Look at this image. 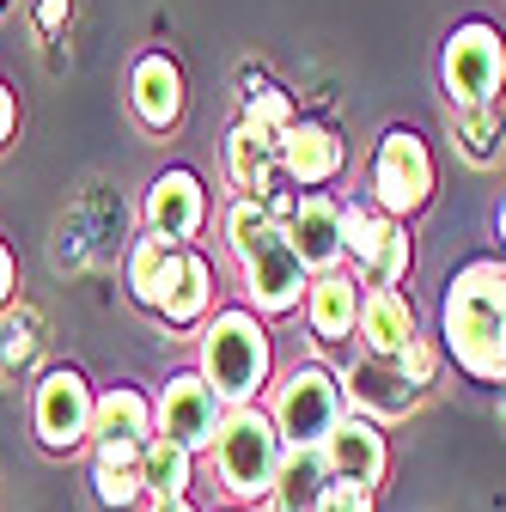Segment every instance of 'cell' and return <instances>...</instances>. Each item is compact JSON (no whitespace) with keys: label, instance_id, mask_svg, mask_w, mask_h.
I'll use <instances>...</instances> for the list:
<instances>
[{"label":"cell","instance_id":"cell-1","mask_svg":"<svg viewBox=\"0 0 506 512\" xmlns=\"http://www.w3.org/2000/svg\"><path fill=\"white\" fill-rule=\"evenodd\" d=\"M439 336H446L452 360L470 378L506 384V263L500 256H476L446 281Z\"/></svg>","mask_w":506,"mask_h":512},{"label":"cell","instance_id":"cell-2","mask_svg":"<svg viewBox=\"0 0 506 512\" xmlns=\"http://www.w3.org/2000/svg\"><path fill=\"white\" fill-rule=\"evenodd\" d=\"M226 244H232L238 269H244L250 305H257L263 317H281V311L305 305L311 269L299 263V250H293L287 226H275L263 202H244V196L232 202V214H226Z\"/></svg>","mask_w":506,"mask_h":512},{"label":"cell","instance_id":"cell-3","mask_svg":"<svg viewBox=\"0 0 506 512\" xmlns=\"http://www.w3.org/2000/svg\"><path fill=\"white\" fill-rule=\"evenodd\" d=\"M202 378L214 384V397L226 409L257 403L269 378V336L257 324V311H220L202 336Z\"/></svg>","mask_w":506,"mask_h":512},{"label":"cell","instance_id":"cell-4","mask_svg":"<svg viewBox=\"0 0 506 512\" xmlns=\"http://www.w3.org/2000/svg\"><path fill=\"white\" fill-rule=\"evenodd\" d=\"M281 458H287V439H281L275 415H263L257 403L226 409V421L214 433V464H220V482L238 500H263L281 476Z\"/></svg>","mask_w":506,"mask_h":512},{"label":"cell","instance_id":"cell-5","mask_svg":"<svg viewBox=\"0 0 506 512\" xmlns=\"http://www.w3.org/2000/svg\"><path fill=\"white\" fill-rule=\"evenodd\" d=\"M342 256H354L366 287H397L415 263V244H409V226L391 220L385 208L342 202Z\"/></svg>","mask_w":506,"mask_h":512},{"label":"cell","instance_id":"cell-6","mask_svg":"<svg viewBox=\"0 0 506 512\" xmlns=\"http://www.w3.org/2000/svg\"><path fill=\"white\" fill-rule=\"evenodd\" d=\"M433 196V153L415 128H385V141L372 153V208H385L391 220L421 214Z\"/></svg>","mask_w":506,"mask_h":512},{"label":"cell","instance_id":"cell-7","mask_svg":"<svg viewBox=\"0 0 506 512\" xmlns=\"http://www.w3.org/2000/svg\"><path fill=\"white\" fill-rule=\"evenodd\" d=\"M439 74H446V92H452V110H482L500 98L506 86V43L494 25L470 19L446 37V61H439Z\"/></svg>","mask_w":506,"mask_h":512},{"label":"cell","instance_id":"cell-8","mask_svg":"<svg viewBox=\"0 0 506 512\" xmlns=\"http://www.w3.org/2000/svg\"><path fill=\"white\" fill-rule=\"evenodd\" d=\"M342 403H348L342 397V378L330 366H293L287 384L275 391V409L269 415H275V427H281L287 445H324L336 433V421L348 415Z\"/></svg>","mask_w":506,"mask_h":512},{"label":"cell","instance_id":"cell-9","mask_svg":"<svg viewBox=\"0 0 506 512\" xmlns=\"http://www.w3.org/2000/svg\"><path fill=\"white\" fill-rule=\"evenodd\" d=\"M92 409H98V397H92V384H86L74 366L43 372L37 403H31L37 439L49 445V452H74V445H86V439H92Z\"/></svg>","mask_w":506,"mask_h":512},{"label":"cell","instance_id":"cell-10","mask_svg":"<svg viewBox=\"0 0 506 512\" xmlns=\"http://www.w3.org/2000/svg\"><path fill=\"white\" fill-rule=\"evenodd\" d=\"M153 421L165 439H177L183 452H202V445H214L220 421H226V403L214 397V384L202 372H177L165 384V397L153 403Z\"/></svg>","mask_w":506,"mask_h":512},{"label":"cell","instance_id":"cell-11","mask_svg":"<svg viewBox=\"0 0 506 512\" xmlns=\"http://www.w3.org/2000/svg\"><path fill=\"white\" fill-rule=\"evenodd\" d=\"M202 220H208V189H202L196 171L171 165V171H159L147 183V232L153 238H165V244L183 250V238H196Z\"/></svg>","mask_w":506,"mask_h":512},{"label":"cell","instance_id":"cell-12","mask_svg":"<svg viewBox=\"0 0 506 512\" xmlns=\"http://www.w3.org/2000/svg\"><path fill=\"white\" fill-rule=\"evenodd\" d=\"M342 135L336 128H324V122H293L287 135L275 141V165H281V183H299V189H324V183H336L342 177Z\"/></svg>","mask_w":506,"mask_h":512},{"label":"cell","instance_id":"cell-13","mask_svg":"<svg viewBox=\"0 0 506 512\" xmlns=\"http://www.w3.org/2000/svg\"><path fill=\"white\" fill-rule=\"evenodd\" d=\"M129 104L141 116V128H153V135H171V128L183 122V74H177V61L165 49H147L135 61V74H129Z\"/></svg>","mask_w":506,"mask_h":512},{"label":"cell","instance_id":"cell-14","mask_svg":"<svg viewBox=\"0 0 506 512\" xmlns=\"http://www.w3.org/2000/svg\"><path fill=\"white\" fill-rule=\"evenodd\" d=\"M287 238L299 250V263L311 275H330L342 263V202L324 196V189H311V196H299L293 220H287Z\"/></svg>","mask_w":506,"mask_h":512},{"label":"cell","instance_id":"cell-15","mask_svg":"<svg viewBox=\"0 0 506 512\" xmlns=\"http://www.w3.org/2000/svg\"><path fill=\"white\" fill-rule=\"evenodd\" d=\"M324 464H330V482H360L372 488L378 476H385V433L372 427V415H342L336 433L318 445Z\"/></svg>","mask_w":506,"mask_h":512},{"label":"cell","instance_id":"cell-16","mask_svg":"<svg viewBox=\"0 0 506 512\" xmlns=\"http://www.w3.org/2000/svg\"><path fill=\"white\" fill-rule=\"evenodd\" d=\"M342 397H354V415H409L415 397H421V384H409V372L397 360H360L342 384Z\"/></svg>","mask_w":506,"mask_h":512},{"label":"cell","instance_id":"cell-17","mask_svg":"<svg viewBox=\"0 0 506 512\" xmlns=\"http://www.w3.org/2000/svg\"><path fill=\"white\" fill-rule=\"evenodd\" d=\"M183 263H189V250H177V244H165V238H153V232L135 238V250H129V287H135V299L165 317V305H171L177 287H183Z\"/></svg>","mask_w":506,"mask_h":512},{"label":"cell","instance_id":"cell-18","mask_svg":"<svg viewBox=\"0 0 506 512\" xmlns=\"http://www.w3.org/2000/svg\"><path fill=\"white\" fill-rule=\"evenodd\" d=\"M360 336H366L372 360H403L415 342V305L397 287H372L360 299Z\"/></svg>","mask_w":506,"mask_h":512},{"label":"cell","instance_id":"cell-19","mask_svg":"<svg viewBox=\"0 0 506 512\" xmlns=\"http://www.w3.org/2000/svg\"><path fill=\"white\" fill-rule=\"evenodd\" d=\"M226 171H232V183H238L244 202H269L275 189H281L275 141L263 135V128H250V122H238L232 135H226Z\"/></svg>","mask_w":506,"mask_h":512},{"label":"cell","instance_id":"cell-20","mask_svg":"<svg viewBox=\"0 0 506 512\" xmlns=\"http://www.w3.org/2000/svg\"><path fill=\"white\" fill-rule=\"evenodd\" d=\"M92 433H98V445H147L159 433V421H153V403L135 384H110L92 409Z\"/></svg>","mask_w":506,"mask_h":512},{"label":"cell","instance_id":"cell-21","mask_svg":"<svg viewBox=\"0 0 506 512\" xmlns=\"http://www.w3.org/2000/svg\"><path fill=\"white\" fill-rule=\"evenodd\" d=\"M324 488H330V464H324L318 445H287L281 476H275V488H269V506H275V512H318Z\"/></svg>","mask_w":506,"mask_h":512},{"label":"cell","instance_id":"cell-22","mask_svg":"<svg viewBox=\"0 0 506 512\" xmlns=\"http://www.w3.org/2000/svg\"><path fill=\"white\" fill-rule=\"evenodd\" d=\"M360 281L354 275H342V269H330V275H318L311 281V293H305V305H311V330H318L324 342H342L348 330H360Z\"/></svg>","mask_w":506,"mask_h":512},{"label":"cell","instance_id":"cell-23","mask_svg":"<svg viewBox=\"0 0 506 512\" xmlns=\"http://www.w3.org/2000/svg\"><path fill=\"white\" fill-rule=\"evenodd\" d=\"M141 452L147 445H98V458H92V488L110 512L122 506H135L147 494V476H141Z\"/></svg>","mask_w":506,"mask_h":512},{"label":"cell","instance_id":"cell-24","mask_svg":"<svg viewBox=\"0 0 506 512\" xmlns=\"http://www.w3.org/2000/svg\"><path fill=\"white\" fill-rule=\"evenodd\" d=\"M189 464H196V452H183L177 439L153 433V439H147V452H141L147 494H153V500H183V494H189Z\"/></svg>","mask_w":506,"mask_h":512},{"label":"cell","instance_id":"cell-25","mask_svg":"<svg viewBox=\"0 0 506 512\" xmlns=\"http://www.w3.org/2000/svg\"><path fill=\"white\" fill-rule=\"evenodd\" d=\"M208 305H214V263L189 250L183 287H177V299L165 305V324H171V330H189V324H202V317H208Z\"/></svg>","mask_w":506,"mask_h":512},{"label":"cell","instance_id":"cell-26","mask_svg":"<svg viewBox=\"0 0 506 512\" xmlns=\"http://www.w3.org/2000/svg\"><path fill=\"white\" fill-rule=\"evenodd\" d=\"M452 128H458L464 159H476V165H488V159L500 153V141H506V116H500L494 104H482V110H452Z\"/></svg>","mask_w":506,"mask_h":512},{"label":"cell","instance_id":"cell-27","mask_svg":"<svg viewBox=\"0 0 506 512\" xmlns=\"http://www.w3.org/2000/svg\"><path fill=\"white\" fill-rule=\"evenodd\" d=\"M244 86H250V92H244V122L263 128L269 141H281L287 128L299 122V116H293V98H287L281 86H257V80H244Z\"/></svg>","mask_w":506,"mask_h":512},{"label":"cell","instance_id":"cell-28","mask_svg":"<svg viewBox=\"0 0 506 512\" xmlns=\"http://www.w3.org/2000/svg\"><path fill=\"white\" fill-rule=\"evenodd\" d=\"M31 348H37V317H31V311L7 317V324H0V360H7V366H25Z\"/></svg>","mask_w":506,"mask_h":512},{"label":"cell","instance_id":"cell-29","mask_svg":"<svg viewBox=\"0 0 506 512\" xmlns=\"http://www.w3.org/2000/svg\"><path fill=\"white\" fill-rule=\"evenodd\" d=\"M318 512H372V488H360V482H330L324 500H318Z\"/></svg>","mask_w":506,"mask_h":512},{"label":"cell","instance_id":"cell-30","mask_svg":"<svg viewBox=\"0 0 506 512\" xmlns=\"http://www.w3.org/2000/svg\"><path fill=\"white\" fill-rule=\"evenodd\" d=\"M433 360H439V354H433V342H427V336H415V342H409V354H403L397 366L409 372V384H433Z\"/></svg>","mask_w":506,"mask_h":512},{"label":"cell","instance_id":"cell-31","mask_svg":"<svg viewBox=\"0 0 506 512\" xmlns=\"http://www.w3.org/2000/svg\"><path fill=\"white\" fill-rule=\"evenodd\" d=\"M31 19H37V31H43V37H55L61 25L74 19V0H37V13H31Z\"/></svg>","mask_w":506,"mask_h":512},{"label":"cell","instance_id":"cell-32","mask_svg":"<svg viewBox=\"0 0 506 512\" xmlns=\"http://www.w3.org/2000/svg\"><path fill=\"white\" fill-rule=\"evenodd\" d=\"M13 122H19V104H13V86L0 80V147H7V135H13Z\"/></svg>","mask_w":506,"mask_h":512},{"label":"cell","instance_id":"cell-33","mask_svg":"<svg viewBox=\"0 0 506 512\" xmlns=\"http://www.w3.org/2000/svg\"><path fill=\"white\" fill-rule=\"evenodd\" d=\"M13 281H19V269H13V250H7V244H0V305H7V299H13Z\"/></svg>","mask_w":506,"mask_h":512},{"label":"cell","instance_id":"cell-34","mask_svg":"<svg viewBox=\"0 0 506 512\" xmlns=\"http://www.w3.org/2000/svg\"><path fill=\"white\" fill-rule=\"evenodd\" d=\"M147 512H196V506H189V500H153Z\"/></svg>","mask_w":506,"mask_h":512},{"label":"cell","instance_id":"cell-35","mask_svg":"<svg viewBox=\"0 0 506 512\" xmlns=\"http://www.w3.org/2000/svg\"><path fill=\"white\" fill-rule=\"evenodd\" d=\"M500 238H506V202H500Z\"/></svg>","mask_w":506,"mask_h":512},{"label":"cell","instance_id":"cell-36","mask_svg":"<svg viewBox=\"0 0 506 512\" xmlns=\"http://www.w3.org/2000/svg\"><path fill=\"white\" fill-rule=\"evenodd\" d=\"M0 7H7V0H0Z\"/></svg>","mask_w":506,"mask_h":512}]
</instances>
